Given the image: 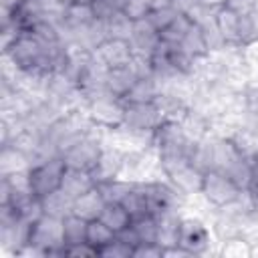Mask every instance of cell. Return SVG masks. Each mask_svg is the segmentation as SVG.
<instances>
[{"label":"cell","mask_w":258,"mask_h":258,"mask_svg":"<svg viewBox=\"0 0 258 258\" xmlns=\"http://www.w3.org/2000/svg\"><path fill=\"white\" fill-rule=\"evenodd\" d=\"M103 147L95 137L89 135H79L77 139H73L62 151V159L67 163L69 169H79V171H93L103 155Z\"/></svg>","instance_id":"277c9868"},{"label":"cell","mask_w":258,"mask_h":258,"mask_svg":"<svg viewBox=\"0 0 258 258\" xmlns=\"http://www.w3.org/2000/svg\"><path fill=\"white\" fill-rule=\"evenodd\" d=\"M242 242H244V240H238V238H234V240H226L222 254H224V256H242V254H252V250H250V248H240V246H242Z\"/></svg>","instance_id":"44dd1931"},{"label":"cell","mask_w":258,"mask_h":258,"mask_svg":"<svg viewBox=\"0 0 258 258\" xmlns=\"http://www.w3.org/2000/svg\"><path fill=\"white\" fill-rule=\"evenodd\" d=\"M67 163L62 155H50L26 169L28 173V187L36 200H44L62 187V179L67 173Z\"/></svg>","instance_id":"7a4b0ae2"},{"label":"cell","mask_w":258,"mask_h":258,"mask_svg":"<svg viewBox=\"0 0 258 258\" xmlns=\"http://www.w3.org/2000/svg\"><path fill=\"white\" fill-rule=\"evenodd\" d=\"M133 258H163V246L159 242H139L133 248Z\"/></svg>","instance_id":"d6986e66"},{"label":"cell","mask_w":258,"mask_h":258,"mask_svg":"<svg viewBox=\"0 0 258 258\" xmlns=\"http://www.w3.org/2000/svg\"><path fill=\"white\" fill-rule=\"evenodd\" d=\"M200 194L216 208H230V206L238 204L246 191L226 171L212 167L202 173Z\"/></svg>","instance_id":"3957f363"},{"label":"cell","mask_w":258,"mask_h":258,"mask_svg":"<svg viewBox=\"0 0 258 258\" xmlns=\"http://www.w3.org/2000/svg\"><path fill=\"white\" fill-rule=\"evenodd\" d=\"M194 22L196 20L189 12H179L177 18L159 32V40L165 44H179L183 40V36L187 34V30L194 26Z\"/></svg>","instance_id":"5bb4252c"},{"label":"cell","mask_w":258,"mask_h":258,"mask_svg":"<svg viewBox=\"0 0 258 258\" xmlns=\"http://www.w3.org/2000/svg\"><path fill=\"white\" fill-rule=\"evenodd\" d=\"M89 117L93 119V123L101 127H107V129L119 127L125 121V101L109 93L93 95L89 103Z\"/></svg>","instance_id":"8992f818"},{"label":"cell","mask_w":258,"mask_h":258,"mask_svg":"<svg viewBox=\"0 0 258 258\" xmlns=\"http://www.w3.org/2000/svg\"><path fill=\"white\" fill-rule=\"evenodd\" d=\"M230 4V0H198V6L206 12H218L220 8H226Z\"/></svg>","instance_id":"7402d4cb"},{"label":"cell","mask_w":258,"mask_h":258,"mask_svg":"<svg viewBox=\"0 0 258 258\" xmlns=\"http://www.w3.org/2000/svg\"><path fill=\"white\" fill-rule=\"evenodd\" d=\"M2 2V12L6 14H12V12H18L22 10L30 0H0Z\"/></svg>","instance_id":"603a6c76"},{"label":"cell","mask_w":258,"mask_h":258,"mask_svg":"<svg viewBox=\"0 0 258 258\" xmlns=\"http://www.w3.org/2000/svg\"><path fill=\"white\" fill-rule=\"evenodd\" d=\"M157 97H159L157 85L153 81V75H149V77H139L123 101L125 103H153Z\"/></svg>","instance_id":"9a60e30c"},{"label":"cell","mask_w":258,"mask_h":258,"mask_svg":"<svg viewBox=\"0 0 258 258\" xmlns=\"http://www.w3.org/2000/svg\"><path fill=\"white\" fill-rule=\"evenodd\" d=\"M24 248H30L32 252L42 256H62V248H64L62 218L40 214L38 218L30 220Z\"/></svg>","instance_id":"6da1fadb"},{"label":"cell","mask_w":258,"mask_h":258,"mask_svg":"<svg viewBox=\"0 0 258 258\" xmlns=\"http://www.w3.org/2000/svg\"><path fill=\"white\" fill-rule=\"evenodd\" d=\"M115 238H117V234L107 224H103L99 218L89 220V224H87V244L97 250V256H99V250L105 248L107 244H111Z\"/></svg>","instance_id":"2e32d148"},{"label":"cell","mask_w":258,"mask_h":258,"mask_svg":"<svg viewBox=\"0 0 258 258\" xmlns=\"http://www.w3.org/2000/svg\"><path fill=\"white\" fill-rule=\"evenodd\" d=\"M214 26L216 34L224 44H242V14L234 8L226 6L214 12Z\"/></svg>","instance_id":"9c48e42d"},{"label":"cell","mask_w":258,"mask_h":258,"mask_svg":"<svg viewBox=\"0 0 258 258\" xmlns=\"http://www.w3.org/2000/svg\"><path fill=\"white\" fill-rule=\"evenodd\" d=\"M177 246L183 248L189 256H200L206 254L210 248V232L208 228L194 218H183L179 220L177 226Z\"/></svg>","instance_id":"ba28073f"},{"label":"cell","mask_w":258,"mask_h":258,"mask_svg":"<svg viewBox=\"0 0 258 258\" xmlns=\"http://www.w3.org/2000/svg\"><path fill=\"white\" fill-rule=\"evenodd\" d=\"M97 181L93 179V175L89 171H79V169H67L64 179H62V191L69 194L73 200H77L79 196H83L85 191H89L91 187H95Z\"/></svg>","instance_id":"4fadbf2b"},{"label":"cell","mask_w":258,"mask_h":258,"mask_svg":"<svg viewBox=\"0 0 258 258\" xmlns=\"http://www.w3.org/2000/svg\"><path fill=\"white\" fill-rule=\"evenodd\" d=\"M135 46L129 38L121 36H105L95 44L93 58L105 67V69H119V67H129L135 60Z\"/></svg>","instance_id":"5b68a950"},{"label":"cell","mask_w":258,"mask_h":258,"mask_svg":"<svg viewBox=\"0 0 258 258\" xmlns=\"http://www.w3.org/2000/svg\"><path fill=\"white\" fill-rule=\"evenodd\" d=\"M99 220L103 224H107L115 234H121L125 232L131 224H133V218L131 214L125 210V206L121 202H107L99 214Z\"/></svg>","instance_id":"7c38bea8"},{"label":"cell","mask_w":258,"mask_h":258,"mask_svg":"<svg viewBox=\"0 0 258 258\" xmlns=\"http://www.w3.org/2000/svg\"><path fill=\"white\" fill-rule=\"evenodd\" d=\"M62 256H97V250L93 246H89L87 242L67 244L62 248Z\"/></svg>","instance_id":"ffe728a7"},{"label":"cell","mask_w":258,"mask_h":258,"mask_svg":"<svg viewBox=\"0 0 258 258\" xmlns=\"http://www.w3.org/2000/svg\"><path fill=\"white\" fill-rule=\"evenodd\" d=\"M99 256H103V258H133V246L117 236L111 244H107L105 248L99 250Z\"/></svg>","instance_id":"ac0fdd59"},{"label":"cell","mask_w":258,"mask_h":258,"mask_svg":"<svg viewBox=\"0 0 258 258\" xmlns=\"http://www.w3.org/2000/svg\"><path fill=\"white\" fill-rule=\"evenodd\" d=\"M105 204H107L105 194L101 191L99 185H95L73 202V214H77L85 220H95V218H99Z\"/></svg>","instance_id":"8fae6325"},{"label":"cell","mask_w":258,"mask_h":258,"mask_svg":"<svg viewBox=\"0 0 258 258\" xmlns=\"http://www.w3.org/2000/svg\"><path fill=\"white\" fill-rule=\"evenodd\" d=\"M165 121L161 109L157 103H125V121L123 125L129 127L131 131H151Z\"/></svg>","instance_id":"52a82bcc"},{"label":"cell","mask_w":258,"mask_h":258,"mask_svg":"<svg viewBox=\"0 0 258 258\" xmlns=\"http://www.w3.org/2000/svg\"><path fill=\"white\" fill-rule=\"evenodd\" d=\"M137 79L139 75L133 69V64L119 67V69H107L105 71V93L123 101L125 95L131 91V87L137 83Z\"/></svg>","instance_id":"30bf717a"},{"label":"cell","mask_w":258,"mask_h":258,"mask_svg":"<svg viewBox=\"0 0 258 258\" xmlns=\"http://www.w3.org/2000/svg\"><path fill=\"white\" fill-rule=\"evenodd\" d=\"M87 224L89 220L77 216V214H67L62 216V234H64V246L67 244H79L87 242Z\"/></svg>","instance_id":"e0dca14e"}]
</instances>
